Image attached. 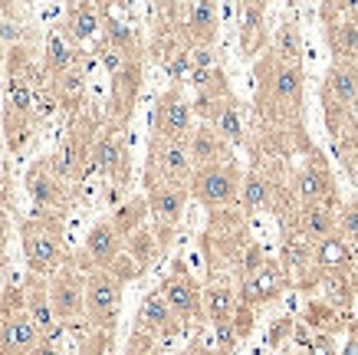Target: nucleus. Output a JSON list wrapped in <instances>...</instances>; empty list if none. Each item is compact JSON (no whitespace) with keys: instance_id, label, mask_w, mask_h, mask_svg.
<instances>
[{"instance_id":"obj_1","label":"nucleus","mask_w":358,"mask_h":355,"mask_svg":"<svg viewBox=\"0 0 358 355\" xmlns=\"http://www.w3.org/2000/svg\"><path fill=\"white\" fill-rule=\"evenodd\" d=\"M194 171V162H191V151H188V142H175V138H155L151 142V164H148V181L155 175H161V181L155 184H175V188H184V181ZM151 184V188H155Z\"/></svg>"},{"instance_id":"obj_2","label":"nucleus","mask_w":358,"mask_h":355,"mask_svg":"<svg viewBox=\"0 0 358 355\" xmlns=\"http://www.w3.org/2000/svg\"><path fill=\"white\" fill-rule=\"evenodd\" d=\"M191 191L201 204L227 207L240 194V178L234 171V164H210V168H197L191 178Z\"/></svg>"},{"instance_id":"obj_3","label":"nucleus","mask_w":358,"mask_h":355,"mask_svg":"<svg viewBox=\"0 0 358 355\" xmlns=\"http://www.w3.org/2000/svg\"><path fill=\"white\" fill-rule=\"evenodd\" d=\"M122 303V277L109 273V270H96L86 283V306H89L92 319H99L102 325H112L119 316Z\"/></svg>"},{"instance_id":"obj_4","label":"nucleus","mask_w":358,"mask_h":355,"mask_svg":"<svg viewBox=\"0 0 358 355\" xmlns=\"http://www.w3.org/2000/svg\"><path fill=\"white\" fill-rule=\"evenodd\" d=\"M23 250L36 273H46L60 263V227L49 221H33L23 227Z\"/></svg>"},{"instance_id":"obj_5","label":"nucleus","mask_w":358,"mask_h":355,"mask_svg":"<svg viewBox=\"0 0 358 355\" xmlns=\"http://www.w3.org/2000/svg\"><path fill=\"white\" fill-rule=\"evenodd\" d=\"M155 138H175V142H188L191 138V105L184 103V96L178 89H168L158 99Z\"/></svg>"},{"instance_id":"obj_6","label":"nucleus","mask_w":358,"mask_h":355,"mask_svg":"<svg viewBox=\"0 0 358 355\" xmlns=\"http://www.w3.org/2000/svg\"><path fill=\"white\" fill-rule=\"evenodd\" d=\"M40 339H43V332L30 316L7 319V325L0 329V355H30L36 352Z\"/></svg>"},{"instance_id":"obj_7","label":"nucleus","mask_w":358,"mask_h":355,"mask_svg":"<svg viewBox=\"0 0 358 355\" xmlns=\"http://www.w3.org/2000/svg\"><path fill=\"white\" fill-rule=\"evenodd\" d=\"M269 99L286 109H296L302 103V66H289L276 59V66L269 69Z\"/></svg>"},{"instance_id":"obj_8","label":"nucleus","mask_w":358,"mask_h":355,"mask_svg":"<svg viewBox=\"0 0 358 355\" xmlns=\"http://www.w3.org/2000/svg\"><path fill=\"white\" fill-rule=\"evenodd\" d=\"M161 296L164 303L171 306V312H178V316H197V310H201V290H197V283L188 277V273H175V277H168L161 286Z\"/></svg>"},{"instance_id":"obj_9","label":"nucleus","mask_w":358,"mask_h":355,"mask_svg":"<svg viewBox=\"0 0 358 355\" xmlns=\"http://www.w3.org/2000/svg\"><path fill=\"white\" fill-rule=\"evenodd\" d=\"M188 151L194 168H210V164H227V142L217 135L214 125H201L188 138Z\"/></svg>"},{"instance_id":"obj_10","label":"nucleus","mask_w":358,"mask_h":355,"mask_svg":"<svg viewBox=\"0 0 358 355\" xmlns=\"http://www.w3.org/2000/svg\"><path fill=\"white\" fill-rule=\"evenodd\" d=\"M148 211L161 227H175L184 214V188L175 184H155L148 194Z\"/></svg>"},{"instance_id":"obj_11","label":"nucleus","mask_w":358,"mask_h":355,"mask_svg":"<svg viewBox=\"0 0 358 355\" xmlns=\"http://www.w3.org/2000/svg\"><path fill=\"white\" fill-rule=\"evenodd\" d=\"M326 89L339 109H352L358 103V69L352 63H335L326 76Z\"/></svg>"},{"instance_id":"obj_12","label":"nucleus","mask_w":358,"mask_h":355,"mask_svg":"<svg viewBox=\"0 0 358 355\" xmlns=\"http://www.w3.org/2000/svg\"><path fill=\"white\" fill-rule=\"evenodd\" d=\"M283 290V270L276 263H263L254 277L243 280V303L254 306V303H263V299H273V296Z\"/></svg>"},{"instance_id":"obj_13","label":"nucleus","mask_w":358,"mask_h":355,"mask_svg":"<svg viewBox=\"0 0 358 355\" xmlns=\"http://www.w3.org/2000/svg\"><path fill=\"white\" fill-rule=\"evenodd\" d=\"M82 283L76 280V277H56V283L49 286V303H53V312L60 316V319H73L76 312L82 310Z\"/></svg>"},{"instance_id":"obj_14","label":"nucleus","mask_w":358,"mask_h":355,"mask_svg":"<svg viewBox=\"0 0 358 355\" xmlns=\"http://www.w3.org/2000/svg\"><path fill=\"white\" fill-rule=\"evenodd\" d=\"M86 250L99 266L115 263V257L122 250V234L115 230V224H96L86 237Z\"/></svg>"},{"instance_id":"obj_15","label":"nucleus","mask_w":358,"mask_h":355,"mask_svg":"<svg viewBox=\"0 0 358 355\" xmlns=\"http://www.w3.org/2000/svg\"><path fill=\"white\" fill-rule=\"evenodd\" d=\"M296 191L302 197V207L313 204H326V197L332 194V181H328V171H322L319 164H309L302 168L296 178Z\"/></svg>"},{"instance_id":"obj_16","label":"nucleus","mask_w":358,"mask_h":355,"mask_svg":"<svg viewBox=\"0 0 358 355\" xmlns=\"http://www.w3.org/2000/svg\"><path fill=\"white\" fill-rule=\"evenodd\" d=\"M188 30H191L197 46H210V40L217 36V7L214 3H194L188 10Z\"/></svg>"},{"instance_id":"obj_17","label":"nucleus","mask_w":358,"mask_h":355,"mask_svg":"<svg viewBox=\"0 0 358 355\" xmlns=\"http://www.w3.org/2000/svg\"><path fill=\"white\" fill-rule=\"evenodd\" d=\"M302 234L319 240V244L328 240V237H335V214L328 211V204L302 207Z\"/></svg>"},{"instance_id":"obj_18","label":"nucleus","mask_w":358,"mask_h":355,"mask_svg":"<svg viewBox=\"0 0 358 355\" xmlns=\"http://www.w3.org/2000/svg\"><path fill=\"white\" fill-rule=\"evenodd\" d=\"M214 129H217V135L224 138L227 145H240L243 142V122H240V109L237 103H221V109H217V116H214V122H210Z\"/></svg>"},{"instance_id":"obj_19","label":"nucleus","mask_w":358,"mask_h":355,"mask_svg":"<svg viewBox=\"0 0 358 355\" xmlns=\"http://www.w3.org/2000/svg\"><path fill=\"white\" fill-rule=\"evenodd\" d=\"M273 53H276L280 63H289V66H299L302 63V36H299L296 23H283V27L276 30Z\"/></svg>"},{"instance_id":"obj_20","label":"nucleus","mask_w":358,"mask_h":355,"mask_svg":"<svg viewBox=\"0 0 358 355\" xmlns=\"http://www.w3.org/2000/svg\"><path fill=\"white\" fill-rule=\"evenodd\" d=\"M204 303H208V316L214 323H224L234 316L237 310V299H234V290L227 283H214L208 293H204Z\"/></svg>"},{"instance_id":"obj_21","label":"nucleus","mask_w":358,"mask_h":355,"mask_svg":"<svg viewBox=\"0 0 358 355\" xmlns=\"http://www.w3.org/2000/svg\"><path fill=\"white\" fill-rule=\"evenodd\" d=\"M138 323L145 325V329H158V332L171 325V306L164 303L161 293H151L148 299H145V306L138 312Z\"/></svg>"},{"instance_id":"obj_22","label":"nucleus","mask_w":358,"mask_h":355,"mask_svg":"<svg viewBox=\"0 0 358 355\" xmlns=\"http://www.w3.org/2000/svg\"><path fill=\"white\" fill-rule=\"evenodd\" d=\"M30 319L40 325V332H53L56 329V312H53V303H49V293H43L40 286L30 290Z\"/></svg>"},{"instance_id":"obj_23","label":"nucleus","mask_w":358,"mask_h":355,"mask_svg":"<svg viewBox=\"0 0 358 355\" xmlns=\"http://www.w3.org/2000/svg\"><path fill=\"white\" fill-rule=\"evenodd\" d=\"M240 201H243L247 211H260V207H267L269 188H267V181L256 175V171H250V175L243 178V184H240Z\"/></svg>"},{"instance_id":"obj_24","label":"nucleus","mask_w":358,"mask_h":355,"mask_svg":"<svg viewBox=\"0 0 358 355\" xmlns=\"http://www.w3.org/2000/svg\"><path fill=\"white\" fill-rule=\"evenodd\" d=\"M313 263H315V253L306 240H286V247H283V266L286 270L302 273V270H309Z\"/></svg>"},{"instance_id":"obj_25","label":"nucleus","mask_w":358,"mask_h":355,"mask_svg":"<svg viewBox=\"0 0 358 355\" xmlns=\"http://www.w3.org/2000/svg\"><path fill=\"white\" fill-rule=\"evenodd\" d=\"M315 260H319L322 266H328V270H342V266H348V247H345V240L342 237H328V240H322Z\"/></svg>"},{"instance_id":"obj_26","label":"nucleus","mask_w":358,"mask_h":355,"mask_svg":"<svg viewBox=\"0 0 358 355\" xmlns=\"http://www.w3.org/2000/svg\"><path fill=\"white\" fill-rule=\"evenodd\" d=\"M332 43H335V53L345 59L358 56V23H342V27L332 30Z\"/></svg>"},{"instance_id":"obj_27","label":"nucleus","mask_w":358,"mask_h":355,"mask_svg":"<svg viewBox=\"0 0 358 355\" xmlns=\"http://www.w3.org/2000/svg\"><path fill=\"white\" fill-rule=\"evenodd\" d=\"M73 66H76V53L66 46V40H63L60 33L49 36V69L63 76L66 69H73Z\"/></svg>"},{"instance_id":"obj_28","label":"nucleus","mask_w":358,"mask_h":355,"mask_svg":"<svg viewBox=\"0 0 358 355\" xmlns=\"http://www.w3.org/2000/svg\"><path fill=\"white\" fill-rule=\"evenodd\" d=\"M99 27V20H96V10L92 7H76L73 17H69V33H73L76 40H89L92 33Z\"/></svg>"},{"instance_id":"obj_29","label":"nucleus","mask_w":358,"mask_h":355,"mask_svg":"<svg viewBox=\"0 0 358 355\" xmlns=\"http://www.w3.org/2000/svg\"><path fill=\"white\" fill-rule=\"evenodd\" d=\"M96 162L102 164L105 171H115V168H119V164L125 162L119 135H109V138H102V145H99V151H96Z\"/></svg>"},{"instance_id":"obj_30","label":"nucleus","mask_w":358,"mask_h":355,"mask_svg":"<svg viewBox=\"0 0 358 355\" xmlns=\"http://www.w3.org/2000/svg\"><path fill=\"white\" fill-rule=\"evenodd\" d=\"M214 345H217V352H221V355L234 352V345H237V329H234V319L214 323Z\"/></svg>"},{"instance_id":"obj_31","label":"nucleus","mask_w":358,"mask_h":355,"mask_svg":"<svg viewBox=\"0 0 358 355\" xmlns=\"http://www.w3.org/2000/svg\"><path fill=\"white\" fill-rule=\"evenodd\" d=\"M76 162H79V145H76V138H69V142L60 148V155L53 158V164H56V175L69 178L76 171Z\"/></svg>"},{"instance_id":"obj_32","label":"nucleus","mask_w":358,"mask_h":355,"mask_svg":"<svg viewBox=\"0 0 358 355\" xmlns=\"http://www.w3.org/2000/svg\"><path fill=\"white\" fill-rule=\"evenodd\" d=\"M82 86H86V73H82V66H79V63H76L73 69H66V73L60 76V92L66 96V99L79 96V92H82Z\"/></svg>"},{"instance_id":"obj_33","label":"nucleus","mask_w":358,"mask_h":355,"mask_svg":"<svg viewBox=\"0 0 358 355\" xmlns=\"http://www.w3.org/2000/svg\"><path fill=\"white\" fill-rule=\"evenodd\" d=\"M105 33H109V43H112V50L132 43V33L122 27V23H115V20H109V23H105Z\"/></svg>"},{"instance_id":"obj_34","label":"nucleus","mask_w":358,"mask_h":355,"mask_svg":"<svg viewBox=\"0 0 358 355\" xmlns=\"http://www.w3.org/2000/svg\"><path fill=\"white\" fill-rule=\"evenodd\" d=\"M188 59H191L194 69H214V53H210V46H194V50L188 53Z\"/></svg>"},{"instance_id":"obj_35","label":"nucleus","mask_w":358,"mask_h":355,"mask_svg":"<svg viewBox=\"0 0 358 355\" xmlns=\"http://www.w3.org/2000/svg\"><path fill=\"white\" fill-rule=\"evenodd\" d=\"M342 230L348 240H358V204H348L342 214Z\"/></svg>"},{"instance_id":"obj_36","label":"nucleus","mask_w":358,"mask_h":355,"mask_svg":"<svg viewBox=\"0 0 358 355\" xmlns=\"http://www.w3.org/2000/svg\"><path fill=\"white\" fill-rule=\"evenodd\" d=\"M309 355H339L335 345H332V339H328V332H322V336H315L309 342Z\"/></svg>"},{"instance_id":"obj_37","label":"nucleus","mask_w":358,"mask_h":355,"mask_svg":"<svg viewBox=\"0 0 358 355\" xmlns=\"http://www.w3.org/2000/svg\"><path fill=\"white\" fill-rule=\"evenodd\" d=\"M14 99L20 112H30V92H27V83L23 79H14Z\"/></svg>"},{"instance_id":"obj_38","label":"nucleus","mask_w":358,"mask_h":355,"mask_svg":"<svg viewBox=\"0 0 358 355\" xmlns=\"http://www.w3.org/2000/svg\"><path fill=\"white\" fill-rule=\"evenodd\" d=\"M102 63H105V66H109V69H112V73H115V76L122 73V53H119V50H105Z\"/></svg>"},{"instance_id":"obj_39","label":"nucleus","mask_w":358,"mask_h":355,"mask_svg":"<svg viewBox=\"0 0 358 355\" xmlns=\"http://www.w3.org/2000/svg\"><path fill=\"white\" fill-rule=\"evenodd\" d=\"M342 355H358V336H352V339H348V345H345Z\"/></svg>"},{"instance_id":"obj_40","label":"nucleus","mask_w":358,"mask_h":355,"mask_svg":"<svg viewBox=\"0 0 358 355\" xmlns=\"http://www.w3.org/2000/svg\"><path fill=\"white\" fill-rule=\"evenodd\" d=\"M3 325H7V323H3V316H0V329H3Z\"/></svg>"},{"instance_id":"obj_41","label":"nucleus","mask_w":358,"mask_h":355,"mask_svg":"<svg viewBox=\"0 0 358 355\" xmlns=\"http://www.w3.org/2000/svg\"><path fill=\"white\" fill-rule=\"evenodd\" d=\"M0 178H3V171H0Z\"/></svg>"}]
</instances>
